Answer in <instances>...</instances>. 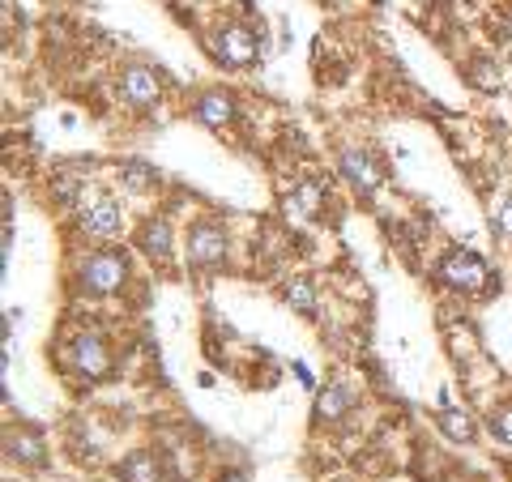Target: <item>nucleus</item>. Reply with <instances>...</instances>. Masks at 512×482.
<instances>
[{
	"label": "nucleus",
	"mask_w": 512,
	"mask_h": 482,
	"mask_svg": "<svg viewBox=\"0 0 512 482\" xmlns=\"http://www.w3.org/2000/svg\"><path fill=\"white\" fill-rule=\"evenodd\" d=\"M82 231L86 239H94V244H111V239L120 235L124 227V210H120V201H111L103 197V192H82Z\"/></svg>",
	"instance_id": "1"
},
{
	"label": "nucleus",
	"mask_w": 512,
	"mask_h": 482,
	"mask_svg": "<svg viewBox=\"0 0 512 482\" xmlns=\"http://www.w3.org/2000/svg\"><path fill=\"white\" fill-rule=\"evenodd\" d=\"M440 282L444 286H453V291L461 295H478V291H487V282H491V269L483 256H474V252H448L444 261H440Z\"/></svg>",
	"instance_id": "2"
},
{
	"label": "nucleus",
	"mask_w": 512,
	"mask_h": 482,
	"mask_svg": "<svg viewBox=\"0 0 512 482\" xmlns=\"http://www.w3.org/2000/svg\"><path fill=\"white\" fill-rule=\"evenodd\" d=\"M82 286L90 295H116L120 286H124V278H128V261L120 252H111V248H103V252H90L86 261H82Z\"/></svg>",
	"instance_id": "3"
},
{
	"label": "nucleus",
	"mask_w": 512,
	"mask_h": 482,
	"mask_svg": "<svg viewBox=\"0 0 512 482\" xmlns=\"http://www.w3.org/2000/svg\"><path fill=\"white\" fill-rule=\"evenodd\" d=\"M210 47H214V56L222 60V64H231V69H248V64H256L261 60V39H256V30H248V26H222L218 35L210 39Z\"/></svg>",
	"instance_id": "4"
},
{
	"label": "nucleus",
	"mask_w": 512,
	"mask_h": 482,
	"mask_svg": "<svg viewBox=\"0 0 512 482\" xmlns=\"http://www.w3.org/2000/svg\"><path fill=\"white\" fill-rule=\"evenodd\" d=\"M73 363L86 380H107L111 372V350L103 333H77L73 337Z\"/></svg>",
	"instance_id": "5"
},
{
	"label": "nucleus",
	"mask_w": 512,
	"mask_h": 482,
	"mask_svg": "<svg viewBox=\"0 0 512 482\" xmlns=\"http://www.w3.org/2000/svg\"><path fill=\"white\" fill-rule=\"evenodd\" d=\"M158 94H163V82H158V73L150 64H133V69H124L120 77V99L128 107H154Z\"/></svg>",
	"instance_id": "6"
},
{
	"label": "nucleus",
	"mask_w": 512,
	"mask_h": 482,
	"mask_svg": "<svg viewBox=\"0 0 512 482\" xmlns=\"http://www.w3.org/2000/svg\"><path fill=\"white\" fill-rule=\"evenodd\" d=\"M222 256H227V235L210 222H201V227L188 231V261L192 265H218Z\"/></svg>",
	"instance_id": "7"
},
{
	"label": "nucleus",
	"mask_w": 512,
	"mask_h": 482,
	"mask_svg": "<svg viewBox=\"0 0 512 482\" xmlns=\"http://www.w3.org/2000/svg\"><path fill=\"white\" fill-rule=\"evenodd\" d=\"M342 175H346V180L355 184L359 192H376L380 180H384V171H380L363 150H346V154H342Z\"/></svg>",
	"instance_id": "8"
},
{
	"label": "nucleus",
	"mask_w": 512,
	"mask_h": 482,
	"mask_svg": "<svg viewBox=\"0 0 512 482\" xmlns=\"http://www.w3.org/2000/svg\"><path fill=\"white\" fill-rule=\"evenodd\" d=\"M320 205H325V184L299 180V184L291 188V201H286V210H291L295 218H316Z\"/></svg>",
	"instance_id": "9"
},
{
	"label": "nucleus",
	"mask_w": 512,
	"mask_h": 482,
	"mask_svg": "<svg viewBox=\"0 0 512 482\" xmlns=\"http://www.w3.org/2000/svg\"><path fill=\"white\" fill-rule=\"evenodd\" d=\"M197 120H201V124H210V128H227V124L235 120L231 94H218V90L201 94V99H197Z\"/></svg>",
	"instance_id": "10"
},
{
	"label": "nucleus",
	"mask_w": 512,
	"mask_h": 482,
	"mask_svg": "<svg viewBox=\"0 0 512 482\" xmlns=\"http://www.w3.org/2000/svg\"><path fill=\"white\" fill-rule=\"evenodd\" d=\"M141 248H146L158 265H167L171 261V222L167 218L146 222V231H141Z\"/></svg>",
	"instance_id": "11"
},
{
	"label": "nucleus",
	"mask_w": 512,
	"mask_h": 482,
	"mask_svg": "<svg viewBox=\"0 0 512 482\" xmlns=\"http://www.w3.org/2000/svg\"><path fill=\"white\" fill-rule=\"evenodd\" d=\"M120 478L124 482H158V457L150 453V448H137V453L124 457Z\"/></svg>",
	"instance_id": "12"
},
{
	"label": "nucleus",
	"mask_w": 512,
	"mask_h": 482,
	"mask_svg": "<svg viewBox=\"0 0 512 482\" xmlns=\"http://www.w3.org/2000/svg\"><path fill=\"white\" fill-rule=\"evenodd\" d=\"M350 410V393L342 389V384H325V389H320V397H316V414L320 419H342V414Z\"/></svg>",
	"instance_id": "13"
},
{
	"label": "nucleus",
	"mask_w": 512,
	"mask_h": 482,
	"mask_svg": "<svg viewBox=\"0 0 512 482\" xmlns=\"http://www.w3.org/2000/svg\"><path fill=\"white\" fill-rule=\"evenodd\" d=\"M440 427H444V436L448 440H457V444H474V419L466 410H440Z\"/></svg>",
	"instance_id": "14"
},
{
	"label": "nucleus",
	"mask_w": 512,
	"mask_h": 482,
	"mask_svg": "<svg viewBox=\"0 0 512 482\" xmlns=\"http://www.w3.org/2000/svg\"><path fill=\"white\" fill-rule=\"evenodd\" d=\"M282 299L291 303L295 312H303V316H312L316 312V286L308 282V278H291L282 286Z\"/></svg>",
	"instance_id": "15"
},
{
	"label": "nucleus",
	"mask_w": 512,
	"mask_h": 482,
	"mask_svg": "<svg viewBox=\"0 0 512 482\" xmlns=\"http://www.w3.org/2000/svg\"><path fill=\"white\" fill-rule=\"evenodd\" d=\"M9 457L30 461V465H43L47 461V448L39 444V436H13L9 440Z\"/></svg>",
	"instance_id": "16"
},
{
	"label": "nucleus",
	"mask_w": 512,
	"mask_h": 482,
	"mask_svg": "<svg viewBox=\"0 0 512 482\" xmlns=\"http://www.w3.org/2000/svg\"><path fill=\"white\" fill-rule=\"evenodd\" d=\"M120 175H124V188L128 192H150L154 188V171L146 163H128Z\"/></svg>",
	"instance_id": "17"
},
{
	"label": "nucleus",
	"mask_w": 512,
	"mask_h": 482,
	"mask_svg": "<svg viewBox=\"0 0 512 482\" xmlns=\"http://www.w3.org/2000/svg\"><path fill=\"white\" fill-rule=\"evenodd\" d=\"M470 82L478 90H500V69H495L491 60H474L470 64Z\"/></svg>",
	"instance_id": "18"
},
{
	"label": "nucleus",
	"mask_w": 512,
	"mask_h": 482,
	"mask_svg": "<svg viewBox=\"0 0 512 482\" xmlns=\"http://www.w3.org/2000/svg\"><path fill=\"white\" fill-rule=\"evenodd\" d=\"M491 222H495V235L512 244V197H504L500 205H495V210H491Z\"/></svg>",
	"instance_id": "19"
},
{
	"label": "nucleus",
	"mask_w": 512,
	"mask_h": 482,
	"mask_svg": "<svg viewBox=\"0 0 512 482\" xmlns=\"http://www.w3.org/2000/svg\"><path fill=\"white\" fill-rule=\"evenodd\" d=\"M491 427H495V436H500V444L512 448V410H500V414H495Z\"/></svg>",
	"instance_id": "20"
},
{
	"label": "nucleus",
	"mask_w": 512,
	"mask_h": 482,
	"mask_svg": "<svg viewBox=\"0 0 512 482\" xmlns=\"http://www.w3.org/2000/svg\"><path fill=\"white\" fill-rule=\"evenodd\" d=\"M222 482H248V478H239V474H227V478H222Z\"/></svg>",
	"instance_id": "21"
}]
</instances>
